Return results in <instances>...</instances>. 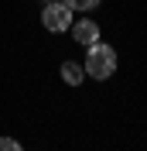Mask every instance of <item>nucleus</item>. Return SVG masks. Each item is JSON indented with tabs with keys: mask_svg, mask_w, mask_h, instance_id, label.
Returning a JSON list of instances; mask_svg holds the SVG:
<instances>
[{
	"mask_svg": "<svg viewBox=\"0 0 147 151\" xmlns=\"http://www.w3.org/2000/svg\"><path fill=\"white\" fill-rule=\"evenodd\" d=\"M62 79L69 86H82V79H86V69L79 65V62H69V58H65L62 62Z\"/></svg>",
	"mask_w": 147,
	"mask_h": 151,
	"instance_id": "obj_4",
	"label": "nucleus"
},
{
	"mask_svg": "<svg viewBox=\"0 0 147 151\" xmlns=\"http://www.w3.org/2000/svg\"><path fill=\"white\" fill-rule=\"evenodd\" d=\"M0 151H24V148H21L14 137H0Z\"/></svg>",
	"mask_w": 147,
	"mask_h": 151,
	"instance_id": "obj_6",
	"label": "nucleus"
},
{
	"mask_svg": "<svg viewBox=\"0 0 147 151\" xmlns=\"http://www.w3.org/2000/svg\"><path fill=\"white\" fill-rule=\"evenodd\" d=\"M41 24H45V31L65 35V31L72 28V7H65L62 0H58V4H48V7L41 10Z\"/></svg>",
	"mask_w": 147,
	"mask_h": 151,
	"instance_id": "obj_2",
	"label": "nucleus"
},
{
	"mask_svg": "<svg viewBox=\"0 0 147 151\" xmlns=\"http://www.w3.org/2000/svg\"><path fill=\"white\" fill-rule=\"evenodd\" d=\"M82 69H86V76H92V79H110V76L116 72V48L103 45V41L89 45V55H86Z\"/></svg>",
	"mask_w": 147,
	"mask_h": 151,
	"instance_id": "obj_1",
	"label": "nucleus"
},
{
	"mask_svg": "<svg viewBox=\"0 0 147 151\" xmlns=\"http://www.w3.org/2000/svg\"><path fill=\"white\" fill-rule=\"evenodd\" d=\"M69 31H72V38L79 41V45H86V48L99 41V24H96V21H89V17H86V21H75Z\"/></svg>",
	"mask_w": 147,
	"mask_h": 151,
	"instance_id": "obj_3",
	"label": "nucleus"
},
{
	"mask_svg": "<svg viewBox=\"0 0 147 151\" xmlns=\"http://www.w3.org/2000/svg\"><path fill=\"white\" fill-rule=\"evenodd\" d=\"M65 7H72V10H96L99 7V0H62Z\"/></svg>",
	"mask_w": 147,
	"mask_h": 151,
	"instance_id": "obj_5",
	"label": "nucleus"
}]
</instances>
